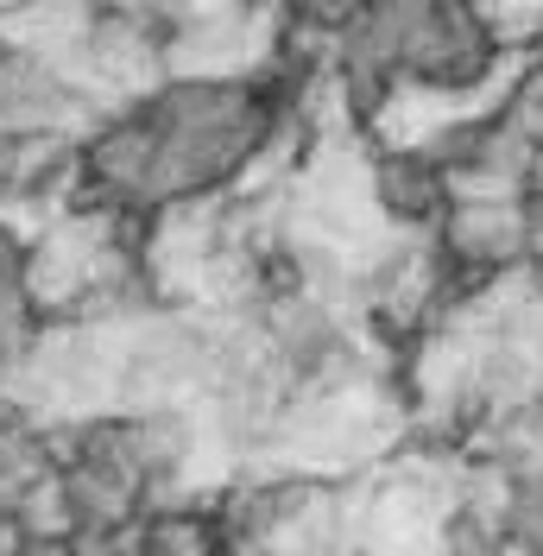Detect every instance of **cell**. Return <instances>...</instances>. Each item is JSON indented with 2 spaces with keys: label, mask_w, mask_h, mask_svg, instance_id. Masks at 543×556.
<instances>
[{
  "label": "cell",
  "mask_w": 543,
  "mask_h": 556,
  "mask_svg": "<svg viewBox=\"0 0 543 556\" xmlns=\"http://www.w3.org/2000/svg\"><path fill=\"white\" fill-rule=\"evenodd\" d=\"M531 291L543 298V241H538V253H531Z\"/></svg>",
  "instance_id": "cell-1"
}]
</instances>
